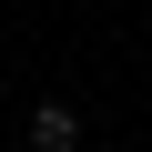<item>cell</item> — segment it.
<instances>
[{
	"label": "cell",
	"mask_w": 152,
	"mask_h": 152,
	"mask_svg": "<svg viewBox=\"0 0 152 152\" xmlns=\"http://www.w3.org/2000/svg\"><path fill=\"white\" fill-rule=\"evenodd\" d=\"M31 152H81V112L71 102H31Z\"/></svg>",
	"instance_id": "1"
}]
</instances>
